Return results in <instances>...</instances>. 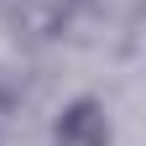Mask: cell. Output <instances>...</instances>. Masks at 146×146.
<instances>
[{
	"label": "cell",
	"instance_id": "6da1fadb",
	"mask_svg": "<svg viewBox=\"0 0 146 146\" xmlns=\"http://www.w3.org/2000/svg\"><path fill=\"white\" fill-rule=\"evenodd\" d=\"M52 146H110V120L94 99H73L58 115V131H52Z\"/></svg>",
	"mask_w": 146,
	"mask_h": 146
}]
</instances>
